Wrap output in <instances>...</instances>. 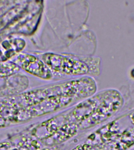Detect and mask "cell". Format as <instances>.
Listing matches in <instances>:
<instances>
[{
  "mask_svg": "<svg viewBox=\"0 0 134 150\" xmlns=\"http://www.w3.org/2000/svg\"><path fill=\"white\" fill-rule=\"evenodd\" d=\"M42 60L49 69L69 75H82L100 72L101 61L97 57L63 56L53 53L43 54Z\"/></svg>",
  "mask_w": 134,
  "mask_h": 150,
  "instance_id": "1",
  "label": "cell"
},
{
  "mask_svg": "<svg viewBox=\"0 0 134 150\" xmlns=\"http://www.w3.org/2000/svg\"><path fill=\"white\" fill-rule=\"evenodd\" d=\"M19 65L26 71L41 78L49 79L51 77L50 69L44 62L33 55L21 54L16 61Z\"/></svg>",
  "mask_w": 134,
  "mask_h": 150,
  "instance_id": "2",
  "label": "cell"
},
{
  "mask_svg": "<svg viewBox=\"0 0 134 150\" xmlns=\"http://www.w3.org/2000/svg\"><path fill=\"white\" fill-rule=\"evenodd\" d=\"M132 74L133 76H134V69L132 71Z\"/></svg>",
  "mask_w": 134,
  "mask_h": 150,
  "instance_id": "3",
  "label": "cell"
}]
</instances>
